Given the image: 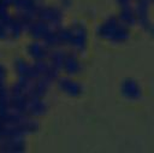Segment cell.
I'll return each instance as SVG.
<instances>
[{
  "label": "cell",
  "instance_id": "cell-1",
  "mask_svg": "<svg viewBox=\"0 0 154 153\" xmlns=\"http://www.w3.org/2000/svg\"><path fill=\"white\" fill-rule=\"evenodd\" d=\"M61 47L82 54L88 46V31L83 23L72 22L58 29Z\"/></svg>",
  "mask_w": 154,
  "mask_h": 153
},
{
  "label": "cell",
  "instance_id": "cell-2",
  "mask_svg": "<svg viewBox=\"0 0 154 153\" xmlns=\"http://www.w3.org/2000/svg\"><path fill=\"white\" fill-rule=\"evenodd\" d=\"M126 25L120 22L118 17H109L105 19L96 29V34L99 37L118 42L126 36Z\"/></svg>",
  "mask_w": 154,
  "mask_h": 153
},
{
  "label": "cell",
  "instance_id": "cell-3",
  "mask_svg": "<svg viewBox=\"0 0 154 153\" xmlns=\"http://www.w3.org/2000/svg\"><path fill=\"white\" fill-rule=\"evenodd\" d=\"M45 4V0H13L11 8H13V13L26 27L29 23L36 19L38 10Z\"/></svg>",
  "mask_w": 154,
  "mask_h": 153
},
{
  "label": "cell",
  "instance_id": "cell-4",
  "mask_svg": "<svg viewBox=\"0 0 154 153\" xmlns=\"http://www.w3.org/2000/svg\"><path fill=\"white\" fill-rule=\"evenodd\" d=\"M64 18H65L64 10L58 4L57 5L45 4L43 6H41V8L38 10V13L36 16V19L45 22L53 29L61 28L64 25Z\"/></svg>",
  "mask_w": 154,
  "mask_h": 153
},
{
  "label": "cell",
  "instance_id": "cell-5",
  "mask_svg": "<svg viewBox=\"0 0 154 153\" xmlns=\"http://www.w3.org/2000/svg\"><path fill=\"white\" fill-rule=\"evenodd\" d=\"M54 86L61 94L69 98H78L83 93V84L72 76L60 75Z\"/></svg>",
  "mask_w": 154,
  "mask_h": 153
},
{
  "label": "cell",
  "instance_id": "cell-6",
  "mask_svg": "<svg viewBox=\"0 0 154 153\" xmlns=\"http://www.w3.org/2000/svg\"><path fill=\"white\" fill-rule=\"evenodd\" d=\"M12 71L17 80H36L34 63L26 57H16L12 60Z\"/></svg>",
  "mask_w": 154,
  "mask_h": 153
},
{
  "label": "cell",
  "instance_id": "cell-7",
  "mask_svg": "<svg viewBox=\"0 0 154 153\" xmlns=\"http://www.w3.org/2000/svg\"><path fill=\"white\" fill-rule=\"evenodd\" d=\"M25 57L30 59L31 61H40V60H47L51 48L43 42L38 40H30L25 47H24Z\"/></svg>",
  "mask_w": 154,
  "mask_h": 153
},
{
  "label": "cell",
  "instance_id": "cell-8",
  "mask_svg": "<svg viewBox=\"0 0 154 153\" xmlns=\"http://www.w3.org/2000/svg\"><path fill=\"white\" fill-rule=\"evenodd\" d=\"M26 152V137L11 136L1 137L0 153H25Z\"/></svg>",
  "mask_w": 154,
  "mask_h": 153
},
{
  "label": "cell",
  "instance_id": "cell-9",
  "mask_svg": "<svg viewBox=\"0 0 154 153\" xmlns=\"http://www.w3.org/2000/svg\"><path fill=\"white\" fill-rule=\"evenodd\" d=\"M83 70V63L79 58V54L72 51H67L63 67H61V73L77 77Z\"/></svg>",
  "mask_w": 154,
  "mask_h": 153
},
{
  "label": "cell",
  "instance_id": "cell-10",
  "mask_svg": "<svg viewBox=\"0 0 154 153\" xmlns=\"http://www.w3.org/2000/svg\"><path fill=\"white\" fill-rule=\"evenodd\" d=\"M55 29L46 24L45 22L40 19H34L31 23L26 25V34L31 40H38V41H45L46 37Z\"/></svg>",
  "mask_w": 154,
  "mask_h": 153
},
{
  "label": "cell",
  "instance_id": "cell-11",
  "mask_svg": "<svg viewBox=\"0 0 154 153\" xmlns=\"http://www.w3.org/2000/svg\"><path fill=\"white\" fill-rule=\"evenodd\" d=\"M48 111V101L46 98H29L28 101V114L34 118L43 117Z\"/></svg>",
  "mask_w": 154,
  "mask_h": 153
},
{
  "label": "cell",
  "instance_id": "cell-12",
  "mask_svg": "<svg viewBox=\"0 0 154 153\" xmlns=\"http://www.w3.org/2000/svg\"><path fill=\"white\" fill-rule=\"evenodd\" d=\"M67 51L69 49L65 48V47L52 48L51 52H49L48 59H47L53 67H55L58 71H60V73H61V67H63V64H64V60H65Z\"/></svg>",
  "mask_w": 154,
  "mask_h": 153
},
{
  "label": "cell",
  "instance_id": "cell-13",
  "mask_svg": "<svg viewBox=\"0 0 154 153\" xmlns=\"http://www.w3.org/2000/svg\"><path fill=\"white\" fill-rule=\"evenodd\" d=\"M7 76H8V70H7L6 65L2 61H0V80L7 81Z\"/></svg>",
  "mask_w": 154,
  "mask_h": 153
},
{
  "label": "cell",
  "instance_id": "cell-14",
  "mask_svg": "<svg viewBox=\"0 0 154 153\" xmlns=\"http://www.w3.org/2000/svg\"><path fill=\"white\" fill-rule=\"evenodd\" d=\"M119 7H126V6H132L136 0H116Z\"/></svg>",
  "mask_w": 154,
  "mask_h": 153
},
{
  "label": "cell",
  "instance_id": "cell-15",
  "mask_svg": "<svg viewBox=\"0 0 154 153\" xmlns=\"http://www.w3.org/2000/svg\"><path fill=\"white\" fill-rule=\"evenodd\" d=\"M58 5L65 11V10H67V8L71 7V5H72V0H59V4H58Z\"/></svg>",
  "mask_w": 154,
  "mask_h": 153
},
{
  "label": "cell",
  "instance_id": "cell-16",
  "mask_svg": "<svg viewBox=\"0 0 154 153\" xmlns=\"http://www.w3.org/2000/svg\"><path fill=\"white\" fill-rule=\"evenodd\" d=\"M150 1H152V2H153V5H154V0H150Z\"/></svg>",
  "mask_w": 154,
  "mask_h": 153
}]
</instances>
